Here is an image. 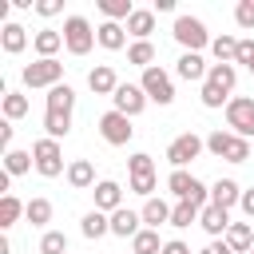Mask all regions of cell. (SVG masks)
<instances>
[{
    "mask_svg": "<svg viewBox=\"0 0 254 254\" xmlns=\"http://www.w3.org/2000/svg\"><path fill=\"white\" fill-rule=\"evenodd\" d=\"M198 214H202V206H194V202H175V210H171V226L187 230L190 222H198Z\"/></svg>",
    "mask_w": 254,
    "mask_h": 254,
    "instance_id": "obj_35",
    "label": "cell"
},
{
    "mask_svg": "<svg viewBox=\"0 0 254 254\" xmlns=\"http://www.w3.org/2000/svg\"><path fill=\"white\" fill-rule=\"evenodd\" d=\"M91 194H95V210H103V214H115L123 206V187L115 179H99Z\"/></svg>",
    "mask_w": 254,
    "mask_h": 254,
    "instance_id": "obj_13",
    "label": "cell"
},
{
    "mask_svg": "<svg viewBox=\"0 0 254 254\" xmlns=\"http://www.w3.org/2000/svg\"><path fill=\"white\" fill-rule=\"evenodd\" d=\"M234 24H238L242 32L254 28V0H238V4H234Z\"/></svg>",
    "mask_w": 254,
    "mask_h": 254,
    "instance_id": "obj_42",
    "label": "cell"
},
{
    "mask_svg": "<svg viewBox=\"0 0 254 254\" xmlns=\"http://www.w3.org/2000/svg\"><path fill=\"white\" fill-rule=\"evenodd\" d=\"M202 151H206V139L194 135V131H183V135H175V139L167 143V163H171L175 171H187V163H194Z\"/></svg>",
    "mask_w": 254,
    "mask_h": 254,
    "instance_id": "obj_7",
    "label": "cell"
},
{
    "mask_svg": "<svg viewBox=\"0 0 254 254\" xmlns=\"http://www.w3.org/2000/svg\"><path fill=\"white\" fill-rule=\"evenodd\" d=\"M32 167H36L32 151H16V147H12V151H4V171H8L12 179H16V175H28Z\"/></svg>",
    "mask_w": 254,
    "mask_h": 254,
    "instance_id": "obj_33",
    "label": "cell"
},
{
    "mask_svg": "<svg viewBox=\"0 0 254 254\" xmlns=\"http://www.w3.org/2000/svg\"><path fill=\"white\" fill-rule=\"evenodd\" d=\"M40 254H67V234L64 230H44L40 234Z\"/></svg>",
    "mask_w": 254,
    "mask_h": 254,
    "instance_id": "obj_36",
    "label": "cell"
},
{
    "mask_svg": "<svg viewBox=\"0 0 254 254\" xmlns=\"http://www.w3.org/2000/svg\"><path fill=\"white\" fill-rule=\"evenodd\" d=\"M210 202H214V206H222V210H230V206H238V202H242V187H238L234 179H218V183L210 187Z\"/></svg>",
    "mask_w": 254,
    "mask_h": 254,
    "instance_id": "obj_22",
    "label": "cell"
},
{
    "mask_svg": "<svg viewBox=\"0 0 254 254\" xmlns=\"http://www.w3.org/2000/svg\"><path fill=\"white\" fill-rule=\"evenodd\" d=\"M123 28H127V36H135V40H151V32H155V8H135Z\"/></svg>",
    "mask_w": 254,
    "mask_h": 254,
    "instance_id": "obj_23",
    "label": "cell"
},
{
    "mask_svg": "<svg viewBox=\"0 0 254 254\" xmlns=\"http://www.w3.org/2000/svg\"><path fill=\"white\" fill-rule=\"evenodd\" d=\"M99 139H103L107 147H127V143L135 139V127H131L127 115H119V111L111 107V111L99 115Z\"/></svg>",
    "mask_w": 254,
    "mask_h": 254,
    "instance_id": "obj_10",
    "label": "cell"
},
{
    "mask_svg": "<svg viewBox=\"0 0 254 254\" xmlns=\"http://www.w3.org/2000/svg\"><path fill=\"white\" fill-rule=\"evenodd\" d=\"M131 254H163V238H159V230L143 226V230L131 238Z\"/></svg>",
    "mask_w": 254,
    "mask_h": 254,
    "instance_id": "obj_30",
    "label": "cell"
},
{
    "mask_svg": "<svg viewBox=\"0 0 254 254\" xmlns=\"http://www.w3.org/2000/svg\"><path fill=\"white\" fill-rule=\"evenodd\" d=\"M79 234H83V238H103V234H111V214L87 210V214L79 218Z\"/></svg>",
    "mask_w": 254,
    "mask_h": 254,
    "instance_id": "obj_25",
    "label": "cell"
},
{
    "mask_svg": "<svg viewBox=\"0 0 254 254\" xmlns=\"http://www.w3.org/2000/svg\"><path fill=\"white\" fill-rule=\"evenodd\" d=\"M230 139H234V135L218 127V131H210V135H206V151H210L214 159H226V151H230Z\"/></svg>",
    "mask_w": 254,
    "mask_h": 254,
    "instance_id": "obj_38",
    "label": "cell"
},
{
    "mask_svg": "<svg viewBox=\"0 0 254 254\" xmlns=\"http://www.w3.org/2000/svg\"><path fill=\"white\" fill-rule=\"evenodd\" d=\"M206 83H214V87H222V91L230 95V91H234V83H238V67H234V64H210Z\"/></svg>",
    "mask_w": 254,
    "mask_h": 254,
    "instance_id": "obj_27",
    "label": "cell"
},
{
    "mask_svg": "<svg viewBox=\"0 0 254 254\" xmlns=\"http://www.w3.org/2000/svg\"><path fill=\"white\" fill-rule=\"evenodd\" d=\"M0 107H4V119H8V123H16V119H24V115L32 111V103H28V95H24V91H4V99H0Z\"/></svg>",
    "mask_w": 254,
    "mask_h": 254,
    "instance_id": "obj_28",
    "label": "cell"
},
{
    "mask_svg": "<svg viewBox=\"0 0 254 254\" xmlns=\"http://www.w3.org/2000/svg\"><path fill=\"white\" fill-rule=\"evenodd\" d=\"M155 187H159V175H131L127 179V190H135L143 198H155Z\"/></svg>",
    "mask_w": 254,
    "mask_h": 254,
    "instance_id": "obj_39",
    "label": "cell"
},
{
    "mask_svg": "<svg viewBox=\"0 0 254 254\" xmlns=\"http://www.w3.org/2000/svg\"><path fill=\"white\" fill-rule=\"evenodd\" d=\"M206 71H210V64L202 60V52H183L175 64V75L187 83H206Z\"/></svg>",
    "mask_w": 254,
    "mask_h": 254,
    "instance_id": "obj_12",
    "label": "cell"
},
{
    "mask_svg": "<svg viewBox=\"0 0 254 254\" xmlns=\"http://www.w3.org/2000/svg\"><path fill=\"white\" fill-rule=\"evenodd\" d=\"M226 246H230L234 254H250V250H254V226H250V222H230Z\"/></svg>",
    "mask_w": 254,
    "mask_h": 254,
    "instance_id": "obj_24",
    "label": "cell"
},
{
    "mask_svg": "<svg viewBox=\"0 0 254 254\" xmlns=\"http://www.w3.org/2000/svg\"><path fill=\"white\" fill-rule=\"evenodd\" d=\"M238 206H242V214H246V218H254V187H246V190H242V202H238Z\"/></svg>",
    "mask_w": 254,
    "mask_h": 254,
    "instance_id": "obj_47",
    "label": "cell"
},
{
    "mask_svg": "<svg viewBox=\"0 0 254 254\" xmlns=\"http://www.w3.org/2000/svg\"><path fill=\"white\" fill-rule=\"evenodd\" d=\"M155 12H175V0H155Z\"/></svg>",
    "mask_w": 254,
    "mask_h": 254,
    "instance_id": "obj_48",
    "label": "cell"
},
{
    "mask_svg": "<svg viewBox=\"0 0 254 254\" xmlns=\"http://www.w3.org/2000/svg\"><path fill=\"white\" fill-rule=\"evenodd\" d=\"M127 64H135V67H155V44L151 40H135L131 48H127Z\"/></svg>",
    "mask_w": 254,
    "mask_h": 254,
    "instance_id": "obj_32",
    "label": "cell"
},
{
    "mask_svg": "<svg viewBox=\"0 0 254 254\" xmlns=\"http://www.w3.org/2000/svg\"><path fill=\"white\" fill-rule=\"evenodd\" d=\"M60 48H64V32H56V28H40V32L32 36V52H36V60H56Z\"/></svg>",
    "mask_w": 254,
    "mask_h": 254,
    "instance_id": "obj_16",
    "label": "cell"
},
{
    "mask_svg": "<svg viewBox=\"0 0 254 254\" xmlns=\"http://www.w3.org/2000/svg\"><path fill=\"white\" fill-rule=\"evenodd\" d=\"M171 36H175V44H179L183 52H202V48H210V40H214L198 16H175Z\"/></svg>",
    "mask_w": 254,
    "mask_h": 254,
    "instance_id": "obj_3",
    "label": "cell"
},
{
    "mask_svg": "<svg viewBox=\"0 0 254 254\" xmlns=\"http://www.w3.org/2000/svg\"><path fill=\"white\" fill-rule=\"evenodd\" d=\"M151 99H147V91L139 87V83H119L115 87V95H111V107L119 111V115H127V119H135V115H143V107H147Z\"/></svg>",
    "mask_w": 254,
    "mask_h": 254,
    "instance_id": "obj_11",
    "label": "cell"
},
{
    "mask_svg": "<svg viewBox=\"0 0 254 254\" xmlns=\"http://www.w3.org/2000/svg\"><path fill=\"white\" fill-rule=\"evenodd\" d=\"M250 254H254V250H250Z\"/></svg>",
    "mask_w": 254,
    "mask_h": 254,
    "instance_id": "obj_49",
    "label": "cell"
},
{
    "mask_svg": "<svg viewBox=\"0 0 254 254\" xmlns=\"http://www.w3.org/2000/svg\"><path fill=\"white\" fill-rule=\"evenodd\" d=\"M198 99H202V107H210V111H218V107L230 103V95H226L222 87H214V83H202V87H198Z\"/></svg>",
    "mask_w": 254,
    "mask_h": 254,
    "instance_id": "obj_37",
    "label": "cell"
},
{
    "mask_svg": "<svg viewBox=\"0 0 254 254\" xmlns=\"http://www.w3.org/2000/svg\"><path fill=\"white\" fill-rule=\"evenodd\" d=\"M24 210H28V202H20L16 194H0V230L16 226L24 218Z\"/></svg>",
    "mask_w": 254,
    "mask_h": 254,
    "instance_id": "obj_29",
    "label": "cell"
},
{
    "mask_svg": "<svg viewBox=\"0 0 254 254\" xmlns=\"http://www.w3.org/2000/svg\"><path fill=\"white\" fill-rule=\"evenodd\" d=\"M28 28L24 24H16V20H8L4 28H0V48H4V56H20L24 48H28Z\"/></svg>",
    "mask_w": 254,
    "mask_h": 254,
    "instance_id": "obj_15",
    "label": "cell"
},
{
    "mask_svg": "<svg viewBox=\"0 0 254 254\" xmlns=\"http://www.w3.org/2000/svg\"><path fill=\"white\" fill-rule=\"evenodd\" d=\"M67 187L71 190H95V167H91V159H71L67 163Z\"/></svg>",
    "mask_w": 254,
    "mask_h": 254,
    "instance_id": "obj_18",
    "label": "cell"
},
{
    "mask_svg": "<svg viewBox=\"0 0 254 254\" xmlns=\"http://www.w3.org/2000/svg\"><path fill=\"white\" fill-rule=\"evenodd\" d=\"M210 56H214V64H234L238 60V36H214L210 40Z\"/></svg>",
    "mask_w": 254,
    "mask_h": 254,
    "instance_id": "obj_26",
    "label": "cell"
},
{
    "mask_svg": "<svg viewBox=\"0 0 254 254\" xmlns=\"http://www.w3.org/2000/svg\"><path fill=\"white\" fill-rule=\"evenodd\" d=\"M99 12H103V20H111V24H127L131 12H135V4H131V0H99Z\"/></svg>",
    "mask_w": 254,
    "mask_h": 254,
    "instance_id": "obj_31",
    "label": "cell"
},
{
    "mask_svg": "<svg viewBox=\"0 0 254 254\" xmlns=\"http://www.w3.org/2000/svg\"><path fill=\"white\" fill-rule=\"evenodd\" d=\"M71 111H75V91L67 83L52 87L44 95V135L48 139H67L71 131Z\"/></svg>",
    "mask_w": 254,
    "mask_h": 254,
    "instance_id": "obj_1",
    "label": "cell"
},
{
    "mask_svg": "<svg viewBox=\"0 0 254 254\" xmlns=\"http://www.w3.org/2000/svg\"><path fill=\"white\" fill-rule=\"evenodd\" d=\"M139 87L147 91V99L151 103H159V107H171L175 103V79L155 64V67H147L143 75H139Z\"/></svg>",
    "mask_w": 254,
    "mask_h": 254,
    "instance_id": "obj_8",
    "label": "cell"
},
{
    "mask_svg": "<svg viewBox=\"0 0 254 254\" xmlns=\"http://www.w3.org/2000/svg\"><path fill=\"white\" fill-rule=\"evenodd\" d=\"M60 32H64V48H67L71 56H87V52L95 48V28H91L87 16H67Z\"/></svg>",
    "mask_w": 254,
    "mask_h": 254,
    "instance_id": "obj_6",
    "label": "cell"
},
{
    "mask_svg": "<svg viewBox=\"0 0 254 254\" xmlns=\"http://www.w3.org/2000/svg\"><path fill=\"white\" fill-rule=\"evenodd\" d=\"M52 214H56V206H52V198H44V194H40V198H32V202H28V210H24V218H28L32 226H48V222H52Z\"/></svg>",
    "mask_w": 254,
    "mask_h": 254,
    "instance_id": "obj_34",
    "label": "cell"
},
{
    "mask_svg": "<svg viewBox=\"0 0 254 254\" xmlns=\"http://www.w3.org/2000/svg\"><path fill=\"white\" fill-rule=\"evenodd\" d=\"M163 254H190V246H187L183 238H167V242H163Z\"/></svg>",
    "mask_w": 254,
    "mask_h": 254,
    "instance_id": "obj_45",
    "label": "cell"
},
{
    "mask_svg": "<svg viewBox=\"0 0 254 254\" xmlns=\"http://www.w3.org/2000/svg\"><path fill=\"white\" fill-rule=\"evenodd\" d=\"M198 254H234V250L226 246V238H210V242H206V246H202Z\"/></svg>",
    "mask_w": 254,
    "mask_h": 254,
    "instance_id": "obj_44",
    "label": "cell"
},
{
    "mask_svg": "<svg viewBox=\"0 0 254 254\" xmlns=\"http://www.w3.org/2000/svg\"><path fill=\"white\" fill-rule=\"evenodd\" d=\"M139 230H143V214H139V210L119 206V210L111 214V234H115V238H135Z\"/></svg>",
    "mask_w": 254,
    "mask_h": 254,
    "instance_id": "obj_19",
    "label": "cell"
},
{
    "mask_svg": "<svg viewBox=\"0 0 254 254\" xmlns=\"http://www.w3.org/2000/svg\"><path fill=\"white\" fill-rule=\"evenodd\" d=\"M12 135H16V127L4 119V123H0V147H4V151H12Z\"/></svg>",
    "mask_w": 254,
    "mask_h": 254,
    "instance_id": "obj_46",
    "label": "cell"
},
{
    "mask_svg": "<svg viewBox=\"0 0 254 254\" xmlns=\"http://www.w3.org/2000/svg\"><path fill=\"white\" fill-rule=\"evenodd\" d=\"M226 127H230V135L254 139V99L250 95H230V103H226Z\"/></svg>",
    "mask_w": 254,
    "mask_h": 254,
    "instance_id": "obj_9",
    "label": "cell"
},
{
    "mask_svg": "<svg viewBox=\"0 0 254 254\" xmlns=\"http://www.w3.org/2000/svg\"><path fill=\"white\" fill-rule=\"evenodd\" d=\"M250 155H254V143L242 139V135H234V139H230V151H226V163H246Z\"/></svg>",
    "mask_w": 254,
    "mask_h": 254,
    "instance_id": "obj_40",
    "label": "cell"
},
{
    "mask_svg": "<svg viewBox=\"0 0 254 254\" xmlns=\"http://www.w3.org/2000/svg\"><path fill=\"white\" fill-rule=\"evenodd\" d=\"M36 12H40V16H60L64 4H60V0H36Z\"/></svg>",
    "mask_w": 254,
    "mask_h": 254,
    "instance_id": "obj_43",
    "label": "cell"
},
{
    "mask_svg": "<svg viewBox=\"0 0 254 254\" xmlns=\"http://www.w3.org/2000/svg\"><path fill=\"white\" fill-rule=\"evenodd\" d=\"M167 190L175 194V202H194V206L210 202V187L202 179H194L190 171H171L167 175Z\"/></svg>",
    "mask_w": 254,
    "mask_h": 254,
    "instance_id": "obj_2",
    "label": "cell"
},
{
    "mask_svg": "<svg viewBox=\"0 0 254 254\" xmlns=\"http://www.w3.org/2000/svg\"><path fill=\"white\" fill-rule=\"evenodd\" d=\"M32 159H36V175H44V179H60V175H67L60 139H48V135L36 139V143H32Z\"/></svg>",
    "mask_w": 254,
    "mask_h": 254,
    "instance_id": "obj_4",
    "label": "cell"
},
{
    "mask_svg": "<svg viewBox=\"0 0 254 254\" xmlns=\"http://www.w3.org/2000/svg\"><path fill=\"white\" fill-rule=\"evenodd\" d=\"M87 87H91L95 95H115V87H119L115 67H111V64H95V67L87 71Z\"/></svg>",
    "mask_w": 254,
    "mask_h": 254,
    "instance_id": "obj_17",
    "label": "cell"
},
{
    "mask_svg": "<svg viewBox=\"0 0 254 254\" xmlns=\"http://www.w3.org/2000/svg\"><path fill=\"white\" fill-rule=\"evenodd\" d=\"M171 202H163V198H143V226H151V230H159V226H171Z\"/></svg>",
    "mask_w": 254,
    "mask_h": 254,
    "instance_id": "obj_21",
    "label": "cell"
},
{
    "mask_svg": "<svg viewBox=\"0 0 254 254\" xmlns=\"http://www.w3.org/2000/svg\"><path fill=\"white\" fill-rule=\"evenodd\" d=\"M20 79H24V87H32V91H36V87L52 91V87L64 83V64H60V60H32V64H24Z\"/></svg>",
    "mask_w": 254,
    "mask_h": 254,
    "instance_id": "obj_5",
    "label": "cell"
},
{
    "mask_svg": "<svg viewBox=\"0 0 254 254\" xmlns=\"http://www.w3.org/2000/svg\"><path fill=\"white\" fill-rule=\"evenodd\" d=\"M198 226H202L210 238H226V230H230V210H222V206L206 202V206H202V214H198Z\"/></svg>",
    "mask_w": 254,
    "mask_h": 254,
    "instance_id": "obj_14",
    "label": "cell"
},
{
    "mask_svg": "<svg viewBox=\"0 0 254 254\" xmlns=\"http://www.w3.org/2000/svg\"><path fill=\"white\" fill-rule=\"evenodd\" d=\"M131 175H155V159L147 155V151H135L131 159H127V179Z\"/></svg>",
    "mask_w": 254,
    "mask_h": 254,
    "instance_id": "obj_41",
    "label": "cell"
},
{
    "mask_svg": "<svg viewBox=\"0 0 254 254\" xmlns=\"http://www.w3.org/2000/svg\"><path fill=\"white\" fill-rule=\"evenodd\" d=\"M95 44H99L103 52H119V48H127V28H123V24L103 20V24L95 28Z\"/></svg>",
    "mask_w": 254,
    "mask_h": 254,
    "instance_id": "obj_20",
    "label": "cell"
}]
</instances>
